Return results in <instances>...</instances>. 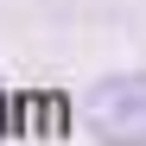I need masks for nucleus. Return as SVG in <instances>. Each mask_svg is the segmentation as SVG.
<instances>
[{
    "label": "nucleus",
    "instance_id": "f257e3e1",
    "mask_svg": "<svg viewBox=\"0 0 146 146\" xmlns=\"http://www.w3.org/2000/svg\"><path fill=\"white\" fill-rule=\"evenodd\" d=\"M83 121L102 146H146V76H102L83 95Z\"/></svg>",
    "mask_w": 146,
    "mask_h": 146
}]
</instances>
